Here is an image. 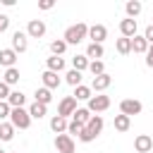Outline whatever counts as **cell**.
<instances>
[{
	"mask_svg": "<svg viewBox=\"0 0 153 153\" xmlns=\"http://www.w3.org/2000/svg\"><path fill=\"white\" fill-rule=\"evenodd\" d=\"M100 131H103V117H100V115H91L88 124L79 131V139H81L84 143H91V141H93Z\"/></svg>",
	"mask_w": 153,
	"mask_h": 153,
	"instance_id": "1",
	"label": "cell"
},
{
	"mask_svg": "<svg viewBox=\"0 0 153 153\" xmlns=\"http://www.w3.org/2000/svg\"><path fill=\"white\" fill-rule=\"evenodd\" d=\"M86 36H88V26H86L84 22H79V24H74V26H69V29L65 31L62 41H65L67 45H76V43H81Z\"/></svg>",
	"mask_w": 153,
	"mask_h": 153,
	"instance_id": "2",
	"label": "cell"
},
{
	"mask_svg": "<svg viewBox=\"0 0 153 153\" xmlns=\"http://www.w3.org/2000/svg\"><path fill=\"white\" fill-rule=\"evenodd\" d=\"M10 124L14 127V129H29V124H31V117H29V110H24V108H12V112H10Z\"/></svg>",
	"mask_w": 153,
	"mask_h": 153,
	"instance_id": "3",
	"label": "cell"
},
{
	"mask_svg": "<svg viewBox=\"0 0 153 153\" xmlns=\"http://www.w3.org/2000/svg\"><path fill=\"white\" fill-rule=\"evenodd\" d=\"M110 108V98L108 96H91V100H88V112H103V110H108Z\"/></svg>",
	"mask_w": 153,
	"mask_h": 153,
	"instance_id": "4",
	"label": "cell"
},
{
	"mask_svg": "<svg viewBox=\"0 0 153 153\" xmlns=\"http://www.w3.org/2000/svg\"><path fill=\"white\" fill-rule=\"evenodd\" d=\"M55 148L57 153H74V141L69 134H57L55 136Z\"/></svg>",
	"mask_w": 153,
	"mask_h": 153,
	"instance_id": "5",
	"label": "cell"
},
{
	"mask_svg": "<svg viewBox=\"0 0 153 153\" xmlns=\"http://www.w3.org/2000/svg\"><path fill=\"white\" fill-rule=\"evenodd\" d=\"M74 110H76V100H74V96H67V98H62V100H60V108H57V115L67 120L69 115H74Z\"/></svg>",
	"mask_w": 153,
	"mask_h": 153,
	"instance_id": "6",
	"label": "cell"
},
{
	"mask_svg": "<svg viewBox=\"0 0 153 153\" xmlns=\"http://www.w3.org/2000/svg\"><path fill=\"white\" fill-rule=\"evenodd\" d=\"M120 112H122V115H127V117L139 115V112H141V103H139V100H134V98H124V100L120 103Z\"/></svg>",
	"mask_w": 153,
	"mask_h": 153,
	"instance_id": "7",
	"label": "cell"
},
{
	"mask_svg": "<svg viewBox=\"0 0 153 153\" xmlns=\"http://www.w3.org/2000/svg\"><path fill=\"white\" fill-rule=\"evenodd\" d=\"M105 36H108V29H105L103 24H93V26H88V38H91V43H103Z\"/></svg>",
	"mask_w": 153,
	"mask_h": 153,
	"instance_id": "8",
	"label": "cell"
},
{
	"mask_svg": "<svg viewBox=\"0 0 153 153\" xmlns=\"http://www.w3.org/2000/svg\"><path fill=\"white\" fill-rule=\"evenodd\" d=\"M43 33H45V24H43L41 19H31L29 26H26V36H31V38H41Z\"/></svg>",
	"mask_w": 153,
	"mask_h": 153,
	"instance_id": "9",
	"label": "cell"
},
{
	"mask_svg": "<svg viewBox=\"0 0 153 153\" xmlns=\"http://www.w3.org/2000/svg\"><path fill=\"white\" fill-rule=\"evenodd\" d=\"M26 48H29L26 33H22V31H14V33H12V50H14V53H24Z\"/></svg>",
	"mask_w": 153,
	"mask_h": 153,
	"instance_id": "10",
	"label": "cell"
},
{
	"mask_svg": "<svg viewBox=\"0 0 153 153\" xmlns=\"http://www.w3.org/2000/svg\"><path fill=\"white\" fill-rule=\"evenodd\" d=\"M134 148H136L139 153H148V151L153 148V139H151L148 134H139V136L134 139Z\"/></svg>",
	"mask_w": 153,
	"mask_h": 153,
	"instance_id": "11",
	"label": "cell"
},
{
	"mask_svg": "<svg viewBox=\"0 0 153 153\" xmlns=\"http://www.w3.org/2000/svg\"><path fill=\"white\" fill-rule=\"evenodd\" d=\"M120 31H122V36L124 38H134L136 36V19H122L120 22Z\"/></svg>",
	"mask_w": 153,
	"mask_h": 153,
	"instance_id": "12",
	"label": "cell"
},
{
	"mask_svg": "<svg viewBox=\"0 0 153 153\" xmlns=\"http://www.w3.org/2000/svg\"><path fill=\"white\" fill-rule=\"evenodd\" d=\"M110 84H112V76L105 72V74H100V76H93V81H91V88H93V91H105Z\"/></svg>",
	"mask_w": 153,
	"mask_h": 153,
	"instance_id": "13",
	"label": "cell"
},
{
	"mask_svg": "<svg viewBox=\"0 0 153 153\" xmlns=\"http://www.w3.org/2000/svg\"><path fill=\"white\" fill-rule=\"evenodd\" d=\"M88 120H91V112H88L86 108H76V110H74V115H72V122H74V124H79V127H86V124H88Z\"/></svg>",
	"mask_w": 153,
	"mask_h": 153,
	"instance_id": "14",
	"label": "cell"
},
{
	"mask_svg": "<svg viewBox=\"0 0 153 153\" xmlns=\"http://www.w3.org/2000/svg\"><path fill=\"white\" fill-rule=\"evenodd\" d=\"M14 62H17V53L12 50V48H5V50H0V65L2 67H14Z\"/></svg>",
	"mask_w": 153,
	"mask_h": 153,
	"instance_id": "15",
	"label": "cell"
},
{
	"mask_svg": "<svg viewBox=\"0 0 153 153\" xmlns=\"http://www.w3.org/2000/svg\"><path fill=\"white\" fill-rule=\"evenodd\" d=\"M41 79H43V86H45L48 91H50V88H57V86H60V76H57L55 72H48V69H45V72L41 74Z\"/></svg>",
	"mask_w": 153,
	"mask_h": 153,
	"instance_id": "16",
	"label": "cell"
},
{
	"mask_svg": "<svg viewBox=\"0 0 153 153\" xmlns=\"http://www.w3.org/2000/svg\"><path fill=\"white\" fill-rule=\"evenodd\" d=\"M24 103H26V96L22 91H10V96H7V105L10 108H24Z\"/></svg>",
	"mask_w": 153,
	"mask_h": 153,
	"instance_id": "17",
	"label": "cell"
},
{
	"mask_svg": "<svg viewBox=\"0 0 153 153\" xmlns=\"http://www.w3.org/2000/svg\"><path fill=\"white\" fill-rule=\"evenodd\" d=\"M65 69V60L62 57H57V55H53V57H48V72H62Z\"/></svg>",
	"mask_w": 153,
	"mask_h": 153,
	"instance_id": "18",
	"label": "cell"
},
{
	"mask_svg": "<svg viewBox=\"0 0 153 153\" xmlns=\"http://www.w3.org/2000/svg\"><path fill=\"white\" fill-rule=\"evenodd\" d=\"M33 96H36V103H41V105H48V103L53 100V93H50L45 86H43V88H36Z\"/></svg>",
	"mask_w": 153,
	"mask_h": 153,
	"instance_id": "19",
	"label": "cell"
},
{
	"mask_svg": "<svg viewBox=\"0 0 153 153\" xmlns=\"http://www.w3.org/2000/svg\"><path fill=\"white\" fill-rule=\"evenodd\" d=\"M50 129H53L55 134H62V131L67 129V120H65V117H60V115H55V117L50 120Z\"/></svg>",
	"mask_w": 153,
	"mask_h": 153,
	"instance_id": "20",
	"label": "cell"
},
{
	"mask_svg": "<svg viewBox=\"0 0 153 153\" xmlns=\"http://www.w3.org/2000/svg\"><path fill=\"white\" fill-rule=\"evenodd\" d=\"M131 50H134V53H146V50H148L146 38H143V36H134V38H131Z\"/></svg>",
	"mask_w": 153,
	"mask_h": 153,
	"instance_id": "21",
	"label": "cell"
},
{
	"mask_svg": "<svg viewBox=\"0 0 153 153\" xmlns=\"http://www.w3.org/2000/svg\"><path fill=\"white\" fill-rule=\"evenodd\" d=\"M65 81L69 84V86H81V72H76V69H69L67 74H65Z\"/></svg>",
	"mask_w": 153,
	"mask_h": 153,
	"instance_id": "22",
	"label": "cell"
},
{
	"mask_svg": "<svg viewBox=\"0 0 153 153\" xmlns=\"http://www.w3.org/2000/svg\"><path fill=\"white\" fill-rule=\"evenodd\" d=\"M129 124H131V117H127V115H115V129H117V131H127Z\"/></svg>",
	"mask_w": 153,
	"mask_h": 153,
	"instance_id": "23",
	"label": "cell"
},
{
	"mask_svg": "<svg viewBox=\"0 0 153 153\" xmlns=\"http://www.w3.org/2000/svg\"><path fill=\"white\" fill-rule=\"evenodd\" d=\"M12 136H14V127L10 122H0V139L2 141H12Z\"/></svg>",
	"mask_w": 153,
	"mask_h": 153,
	"instance_id": "24",
	"label": "cell"
},
{
	"mask_svg": "<svg viewBox=\"0 0 153 153\" xmlns=\"http://www.w3.org/2000/svg\"><path fill=\"white\" fill-rule=\"evenodd\" d=\"M45 115V105H41V103H31V108H29V117H33V120H41Z\"/></svg>",
	"mask_w": 153,
	"mask_h": 153,
	"instance_id": "25",
	"label": "cell"
},
{
	"mask_svg": "<svg viewBox=\"0 0 153 153\" xmlns=\"http://www.w3.org/2000/svg\"><path fill=\"white\" fill-rule=\"evenodd\" d=\"M124 10H127V14H129V19H134L139 12H141V2L139 0H129L127 5H124Z\"/></svg>",
	"mask_w": 153,
	"mask_h": 153,
	"instance_id": "26",
	"label": "cell"
},
{
	"mask_svg": "<svg viewBox=\"0 0 153 153\" xmlns=\"http://www.w3.org/2000/svg\"><path fill=\"white\" fill-rule=\"evenodd\" d=\"M117 53L120 55H127V53H131V38H117Z\"/></svg>",
	"mask_w": 153,
	"mask_h": 153,
	"instance_id": "27",
	"label": "cell"
},
{
	"mask_svg": "<svg viewBox=\"0 0 153 153\" xmlns=\"http://www.w3.org/2000/svg\"><path fill=\"white\" fill-rule=\"evenodd\" d=\"M86 57H93V60L103 57V45H100V43H91V45L86 48Z\"/></svg>",
	"mask_w": 153,
	"mask_h": 153,
	"instance_id": "28",
	"label": "cell"
},
{
	"mask_svg": "<svg viewBox=\"0 0 153 153\" xmlns=\"http://www.w3.org/2000/svg\"><path fill=\"white\" fill-rule=\"evenodd\" d=\"M72 65H74L76 72H84V69H88V57L86 55H76V57H72Z\"/></svg>",
	"mask_w": 153,
	"mask_h": 153,
	"instance_id": "29",
	"label": "cell"
},
{
	"mask_svg": "<svg viewBox=\"0 0 153 153\" xmlns=\"http://www.w3.org/2000/svg\"><path fill=\"white\" fill-rule=\"evenodd\" d=\"M2 81H5L7 86L17 84V81H19V69H17V67H10V69L5 72V79H2Z\"/></svg>",
	"mask_w": 153,
	"mask_h": 153,
	"instance_id": "30",
	"label": "cell"
},
{
	"mask_svg": "<svg viewBox=\"0 0 153 153\" xmlns=\"http://www.w3.org/2000/svg\"><path fill=\"white\" fill-rule=\"evenodd\" d=\"M74 100H91V88L88 86H76L74 88Z\"/></svg>",
	"mask_w": 153,
	"mask_h": 153,
	"instance_id": "31",
	"label": "cell"
},
{
	"mask_svg": "<svg viewBox=\"0 0 153 153\" xmlns=\"http://www.w3.org/2000/svg\"><path fill=\"white\" fill-rule=\"evenodd\" d=\"M88 72L93 76H100V74H105V65L100 60H93V62H88Z\"/></svg>",
	"mask_w": 153,
	"mask_h": 153,
	"instance_id": "32",
	"label": "cell"
},
{
	"mask_svg": "<svg viewBox=\"0 0 153 153\" xmlns=\"http://www.w3.org/2000/svg\"><path fill=\"white\" fill-rule=\"evenodd\" d=\"M50 50H53V55H57V57H60V55L67 50V43H65L62 38H57V41H53V43H50Z\"/></svg>",
	"mask_w": 153,
	"mask_h": 153,
	"instance_id": "33",
	"label": "cell"
},
{
	"mask_svg": "<svg viewBox=\"0 0 153 153\" xmlns=\"http://www.w3.org/2000/svg\"><path fill=\"white\" fill-rule=\"evenodd\" d=\"M10 112H12V108L7 105V100H0V122H2L5 117H10Z\"/></svg>",
	"mask_w": 153,
	"mask_h": 153,
	"instance_id": "34",
	"label": "cell"
},
{
	"mask_svg": "<svg viewBox=\"0 0 153 153\" xmlns=\"http://www.w3.org/2000/svg\"><path fill=\"white\" fill-rule=\"evenodd\" d=\"M7 96H10V86L5 81H0V100H7Z\"/></svg>",
	"mask_w": 153,
	"mask_h": 153,
	"instance_id": "35",
	"label": "cell"
},
{
	"mask_svg": "<svg viewBox=\"0 0 153 153\" xmlns=\"http://www.w3.org/2000/svg\"><path fill=\"white\" fill-rule=\"evenodd\" d=\"M143 38H146V43H148V45H153V24H151V26H146Z\"/></svg>",
	"mask_w": 153,
	"mask_h": 153,
	"instance_id": "36",
	"label": "cell"
},
{
	"mask_svg": "<svg viewBox=\"0 0 153 153\" xmlns=\"http://www.w3.org/2000/svg\"><path fill=\"white\" fill-rule=\"evenodd\" d=\"M7 26H10V17L7 14H0V33L7 31Z\"/></svg>",
	"mask_w": 153,
	"mask_h": 153,
	"instance_id": "37",
	"label": "cell"
},
{
	"mask_svg": "<svg viewBox=\"0 0 153 153\" xmlns=\"http://www.w3.org/2000/svg\"><path fill=\"white\" fill-rule=\"evenodd\" d=\"M81 129H84V127H79V124H74V122H69V124H67V131H69V134H76V136H79V131H81Z\"/></svg>",
	"mask_w": 153,
	"mask_h": 153,
	"instance_id": "38",
	"label": "cell"
},
{
	"mask_svg": "<svg viewBox=\"0 0 153 153\" xmlns=\"http://www.w3.org/2000/svg\"><path fill=\"white\" fill-rule=\"evenodd\" d=\"M146 65L153 67V45H148V50H146Z\"/></svg>",
	"mask_w": 153,
	"mask_h": 153,
	"instance_id": "39",
	"label": "cell"
},
{
	"mask_svg": "<svg viewBox=\"0 0 153 153\" xmlns=\"http://www.w3.org/2000/svg\"><path fill=\"white\" fill-rule=\"evenodd\" d=\"M53 5H55L53 0H41V2H38V7H41V10H50Z\"/></svg>",
	"mask_w": 153,
	"mask_h": 153,
	"instance_id": "40",
	"label": "cell"
},
{
	"mask_svg": "<svg viewBox=\"0 0 153 153\" xmlns=\"http://www.w3.org/2000/svg\"><path fill=\"white\" fill-rule=\"evenodd\" d=\"M0 153H5V151H2V148H0Z\"/></svg>",
	"mask_w": 153,
	"mask_h": 153,
	"instance_id": "41",
	"label": "cell"
}]
</instances>
